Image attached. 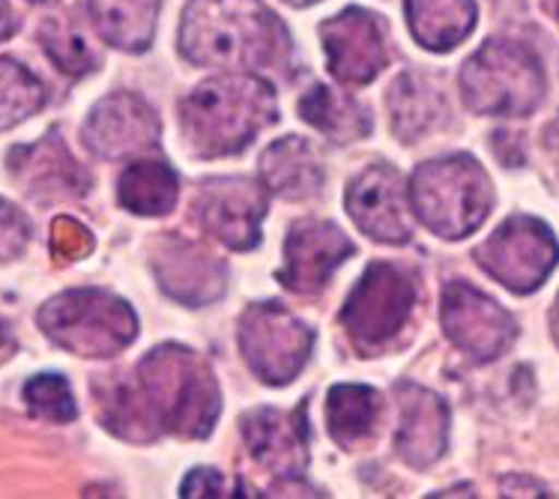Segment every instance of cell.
<instances>
[{
	"label": "cell",
	"mask_w": 559,
	"mask_h": 499,
	"mask_svg": "<svg viewBox=\"0 0 559 499\" xmlns=\"http://www.w3.org/2000/svg\"><path fill=\"white\" fill-rule=\"evenodd\" d=\"M261 182L266 192L278 198H311L323 189V165L309 141L297 135L278 138L273 147L263 153Z\"/></svg>",
	"instance_id": "cell-20"
},
{
	"label": "cell",
	"mask_w": 559,
	"mask_h": 499,
	"mask_svg": "<svg viewBox=\"0 0 559 499\" xmlns=\"http://www.w3.org/2000/svg\"><path fill=\"white\" fill-rule=\"evenodd\" d=\"M162 0H87L91 19L108 46L147 51L156 36Z\"/></svg>",
	"instance_id": "cell-23"
},
{
	"label": "cell",
	"mask_w": 559,
	"mask_h": 499,
	"mask_svg": "<svg viewBox=\"0 0 559 499\" xmlns=\"http://www.w3.org/2000/svg\"><path fill=\"white\" fill-rule=\"evenodd\" d=\"M287 31L261 0H189L180 51L194 67L254 72L287 57Z\"/></svg>",
	"instance_id": "cell-1"
},
{
	"label": "cell",
	"mask_w": 559,
	"mask_h": 499,
	"mask_svg": "<svg viewBox=\"0 0 559 499\" xmlns=\"http://www.w3.org/2000/svg\"><path fill=\"white\" fill-rule=\"evenodd\" d=\"M46 105V87L19 60L0 57V132L24 123Z\"/></svg>",
	"instance_id": "cell-28"
},
{
	"label": "cell",
	"mask_w": 559,
	"mask_h": 499,
	"mask_svg": "<svg viewBox=\"0 0 559 499\" xmlns=\"http://www.w3.org/2000/svg\"><path fill=\"white\" fill-rule=\"evenodd\" d=\"M290 7H311V3H318V0H287Z\"/></svg>",
	"instance_id": "cell-37"
},
{
	"label": "cell",
	"mask_w": 559,
	"mask_h": 499,
	"mask_svg": "<svg viewBox=\"0 0 559 499\" xmlns=\"http://www.w3.org/2000/svg\"><path fill=\"white\" fill-rule=\"evenodd\" d=\"M330 72L342 84H368L386 67L383 24L368 10L350 7L320 24Z\"/></svg>",
	"instance_id": "cell-13"
},
{
	"label": "cell",
	"mask_w": 559,
	"mask_h": 499,
	"mask_svg": "<svg viewBox=\"0 0 559 499\" xmlns=\"http://www.w3.org/2000/svg\"><path fill=\"white\" fill-rule=\"evenodd\" d=\"M135 380L159 431L186 440L213 433L222 395L210 365L198 353L180 344L156 347L141 359Z\"/></svg>",
	"instance_id": "cell-3"
},
{
	"label": "cell",
	"mask_w": 559,
	"mask_h": 499,
	"mask_svg": "<svg viewBox=\"0 0 559 499\" xmlns=\"http://www.w3.org/2000/svg\"><path fill=\"white\" fill-rule=\"evenodd\" d=\"M242 437L249 445L251 458L278 476V482H294L302 476L309 464V428H306V409L294 413L278 409H254L242 416Z\"/></svg>",
	"instance_id": "cell-17"
},
{
	"label": "cell",
	"mask_w": 559,
	"mask_h": 499,
	"mask_svg": "<svg viewBox=\"0 0 559 499\" xmlns=\"http://www.w3.org/2000/svg\"><path fill=\"white\" fill-rule=\"evenodd\" d=\"M275 120V91L251 72H230L204 81L180 103L186 147L201 159L242 153L258 132Z\"/></svg>",
	"instance_id": "cell-2"
},
{
	"label": "cell",
	"mask_w": 559,
	"mask_h": 499,
	"mask_svg": "<svg viewBox=\"0 0 559 499\" xmlns=\"http://www.w3.org/2000/svg\"><path fill=\"white\" fill-rule=\"evenodd\" d=\"M461 91L476 114L526 117L545 96V72L524 43L488 39L461 69Z\"/></svg>",
	"instance_id": "cell-5"
},
{
	"label": "cell",
	"mask_w": 559,
	"mask_h": 499,
	"mask_svg": "<svg viewBox=\"0 0 559 499\" xmlns=\"http://www.w3.org/2000/svg\"><path fill=\"white\" fill-rule=\"evenodd\" d=\"M440 318L449 341L476 363H493L518 335L512 314L467 282L445 284Z\"/></svg>",
	"instance_id": "cell-10"
},
{
	"label": "cell",
	"mask_w": 559,
	"mask_h": 499,
	"mask_svg": "<svg viewBox=\"0 0 559 499\" xmlns=\"http://www.w3.org/2000/svg\"><path fill=\"white\" fill-rule=\"evenodd\" d=\"M15 27H19V22H15V12H12L10 0H0V43L10 39L15 34Z\"/></svg>",
	"instance_id": "cell-34"
},
{
	"label": "cell",
	"mask_w": 559,
	"mask_h": 499,
	"mask_svg": "<svg viewBox=\"0 0 559 499\" xmlns=\"http://www.w3.org/2000/svg\"><path fill=\"white\" fill-rule=\"evenodd\" d=\"M395 401H399L395 449L401 458L419 470L440 461L449 443V407L443 404V397L416 383H399Z\"/></svg>",
	"instance_id": "cell-19"
},
{
	"label": "cell",
	"mask_w": 559,
	"mask_h": 499,
	"mask_svg": "<svg viewBox=\"0 0 559 499\" xmlns=\"http://www.w3.org/2000/svg\"><path fill=\"white\" fill-rule=\"evenodd\" d=\"M180 198V180L162 159H138L120 177V204L135 216H165Z\"/></svg>",
	"instance_id": "cell-26"
},
{
	"label": "cell",
	"mask_w": 559,
	"mask_h": 499,
	"mask_svg": "<svg viewBox=\"0 0 559 499\" xmlns=\"http://www.w3.org/2000/svg\"><path fill=\"white\" fill-rule=\"evenodd\" d=\"M299 117L335 144H350L371 132V117L366 108L347 93L326 84H311L309 93L299 99Z\"/></svg>",
	"instance_id": "cell-25"
},
{
	"label": "cell",
	"mask_w": 559,
	"mask_h": 499,
	"mask_svg": "<svg viewBox=\"0 0 559 499\" xmlns=\"http://www.w3.org/2000/svg\"><path fill=\"white\" fill-rule=\"evenodd\" d=\"M93 251V234L75 218H58L51 225V254L58 263H75Z\"/></svg>",
	"instance_id": "cell-31"
},
{
	"label": "cell",
	"mask_w": 559,
	"mask_h": 499,
	"mask_svg": "<svg viewBox=\"0 0 559 499\" xmlns=\"http://www.w3.org/2000/svg\"><path fill=\"white\" fill-rule=\"evenodd\" d=\"M407 22L428 51H452L476 27L473 0H407Z\"/></svg>",
	"instance_id": "cell-24"
},
{
	"label": "cell",
	"mask_w": 559,
	"mask_h": 499,
	"mask_svg": "<svg viewBox=\"0 0 559 499\" xmlns=\"http://www.w3.org/2000/svg\"><path fill=\"white\" fill-rule=\"evenodd\" d=\"M389 114L395 138L416 141L445 117V96L431 79L419 72H404L389 87Z\"/></svg>",
	"instance_id": "cell-21"
},
{
	"label": "cell",
	"mask_w": 559,
	"mask_h": 499,
	"mask_svg": "<svg viewBox=\"0 0 559 499\" xmlns=\"http://www.w3.org/2000/svg\"><path fill=\"white\" fill-rule=\"evenodd\" d=\"M554 318H557V330H559V299H557V314H554Z\"/></svg>",
	"instance_id": "cell-39"
},
{
	"label": "cell",
	"mask_w": 559,
	"mask_h": 499,
	"mask_svg": "<svg viewBox=\"0 0 559 499\" xmlns=\"http://www.w3.org/2000/svg\"><path fill=\"white\" fill-rule=\"evenodd\" d=\"M476 261L512 294H533L548 282L559 261V246L538 218L514 216L476 249Z\"/></svg>",
	"instance_id": "cell-9"
},
{
	"label": "cell",
	"mask_w": 559,
	"mask_h": 499,
	"mask_svg": "<svg viewBox=\"0 0 559 499\" xmlns=\"http://www.w3.org/2000/svg\"><path fill=\"white\" fill-rule=\"evenodd\" d=\"M347 213L377 242L399 246L411 239L407 186L392 165H371L347 186Z\"/></svg>",
	"instance_id": "cell-15"
},
{
	"label": "cell",
	"mask_w": 559,
	"mask_h": 499,
	"mask_svg": "<svg viewBox=\"0 0 559 499\" xmlns=\"http://www.w3.org/2000/svg\"><path fill=\"white\" fill-rule=\"evenodd\" d=\"M183 497H240V488L222 476L218 470L198 466L183 478Z\"/></svg>",
	"instance_id": "cell-33"
},
{
	"label": "cell",
	"mask_w": 559,
	"mask_h": 499,
	"mask_svg": "<svg viewBox=\"0 0 559 499\" xmlns=\"http://www.w3.org/2000/svg\"><path fill=\"white\" fill-rule=\"evenodd\" d=\"M96 407H99V419L105 428L123 440L150 443L162 433L135 377H108L103 383H96Z\"/></svg>",
	"instance_id": "cell-22"
},
{
	"label": "cell",
	"mask_w": 559,
	"mask_h": 499,
	"mask_svg": "<svg viewBox=\"0 0 559 499\" xmlns=\"http://www.w3.org/2000/svg\"><path fill=\"white\" fill-rule=\"evenodd\" d=\"M150 263L162 290L189 308L216 302L228 287L225 263L192 239L162 237Z\"/></svg>",
	"instance_id": "cell-14"
},
{
	"label": "cell",
	"mask_w": 559,
	"mask_h": 499,
	"mask_svg": "<svg viewBox=\"0 0 559 499\" xmlns=\"http://www.w3.org/2000/svg\"><path fill=\"white\" fill-rule=\"evenodd\" d=\"M10 174L24 192L36 201L79 198L91 189V177L63 144L58 132H48L43 141L15 147L10 153Z\"/></svg>",
	"instance_id": "cell-18"
},
{
	"label": "cell",
	"mask_w": 559,
	"mask_h": 499,
	"mask_svg": "<svg viewBox=\"0 0 559 499\" xmlns=\"http://www.w3.org/2000/svg\"><path fill=\"white\" fill-rule=\"evenodd\" d=\"M31 3H55V0H31Z\"/></svg>",
	"instance_id": "cell-38"
},
{
	"label": "cell",
	"mask_w": 559,
	"mask_h": 499,
	"mask_svg": "<svg viewBox=\"0 0 559 499\" xmlns=\"http://www.w3.org/2000/svg\"><path fill=\"white\" fill-rule=\"evenodd\" d=\"M31 239V222L19 206L0 198V263L19 258Z\"/></svg>",
	"instance_id": "cell-32"
},
{
	"label": "cell",
	"mask_w": 559,
	"mask_h": 499,
	"mask_svg": "<svg viewBox=\"0 0 559 499\" xmlns=\"http://www.w3.org/2000/svg\"><path fill=\"white\" fill-rule=\"evenodd\" d=\"M407 201L419 222L437 237L461 239L488 218L493 189L485 168L473 156H449L416 168Z\"/></svg>",
	"instance_id": "cell-4"
},
{
	"label": "cell",
	"mask_w": 559,
	"mask_h": 499,
	"mask_svg": "<svg viewBox=\"0 0 559 499\" xmlns=\"http://www.w3.org/2000/svg\"><path fill=\"white\" fill-rule=\"evenodd\" d=\"M12 351H15V341H12L7 323L0 320V363H3V359H10Z\"/></svg>",
	"instance_id": "cell-35"
},
{
	"label": "cell",
	"mask_w": 559,
	"mask_h": 499,
	"mask_svg": "<svg viewBox=\"0 0 559 499\" xmlns=\"http://www.w3.org/2000/svg\"><path fill=\"white\" fill-rule=\"evenodd\" d=\"M159 117L135 93H111L84 123V144L96 159H132L159 147Z\"/></svg>",
	"instance_id": "cell-12"
},
{
	"label": "cell",
	"mask_w": 559,
	"mask_h": 499,
	"mask_svg": "<svg viewBox=\"0 0 559 499\" xmlns=\"http://www.w3.org/2000/svg\"><path fill=\"white\" fill-rule=\"evenodd\" d=\"M39 330L63 351L87 359H108L138 335V318L108 290H67L39 308Z\"/></svg>",
	"instance_id": "cell-6"
},
{
	"label": "cell",
	"mask_w": 559,
	"mask_h": 499,
	"mask_svg": "<svg viewBox=\"0 0 559 499\" xmlns=\"http://www.w3.org/2000/svg\"><path fill=\"white\" fill-rule=\"evenodd\" d=\"M194 213L210 237L234 251H249L261 242L266 194L254 180H206L194 192Z\"/></svg>",
	"instance_id": "cell-11"
},
{
	"label": "cell",
	"mask_w": 559,
	"mask_h": 499,
	"mask_svg": "<svg viewBox=\"0 0 559 499\" xmlns=\"http://www.w3.org/2000/svg\"><path fill=\"white\" fill-rule=\"evenodd\" d=\"M416 306V284L392 263H371L347 296L342 323L359 353H374L395 338Z\"/></svg>",
	"instance_id": "cell-7"
},
{
	"label": "cell",
	"mask_w": 559,
	"mask_h": 499,
	"mask_svg": "<svg viewBox=\"0 0 559 499\" xmlns=\"http://www.w3.org/2000/svg\"><path fill=\"white\" fill-rule=\"evenodd\" d=\"M350 254H354V242L338 225L299 222L287 234L285 266L278 278L294 294H318Z\"/></svg>",
	"instance_id": "cell-16"
},
{
	"label": "cell",
	"mask_w": 559,
	"mask_h": 499,
	"mask_svg": "<svg viewBox=\"0 0 559 499\" xmlns=\"http://www.w3.org/2000/svg\"><path fill=\"white\" fill-rule=\"evenodd\" d=\"M39 43L46 48V55L51 57V63L67 72L72 79H81L96 69V55L87 46V39L81 36V31L69 19H46L39 27Z\"/></svg>",
	"instance_id": "cell-29"
},
{
	"label": "cell",
	"mask_w": 559,
	"mask_h": 499,
	"mask_svg": "<svg viewBox=\"0 0 559 499\" xmlns=\"http://www.w3.org/2000/svg\"><path fill=\"white\" fill-rule=\"evenodd\" d=\"M24 401L34 416L46 421H58V425H67L79 416V407H75V397H72V389L60 375H39L34 380H27L24 387Z\"/></svg>",
	"instance_id": "cell-30"
},
{
	"label": "cell",
	"mask_w": 559,
	"mask_h": 499,
	"mask_svg": "<svg viewBox=\"0 0 559 499\" xmlns=\"http://www.w3.org/2000/svg\"><path fill=\"white\" fill-rule=\"evenodd\" d=\"M380 416V395L368 387H335L326 397V425L332 440L344 449L359 445L374 433Z\"/></svg>",
	"instance_id": "cell-27"
},
{
	"label": "cell",
	"mask_w": 559,
	"mask_h": 499,
	"mask_svg": "<svg viewBox=\"0 0 559 499\" xmlns=\"http://www.w3.org/2000/svg\"><path fill=\"white\" fill-rule=\"evenodd\" d=\"M545 3H548V12L554 15V19H557V24H559V0H545Z\"/></svg>",
	"instance_id": "cell-36"
},
{
	"label": "cell",
	"mask_w": 559,
	"mask_h": 499,
	"mask_svg": "<svg viewBox=\"0 0 559 499\" xmlns=\"http://www.w3.org/2000/svg\"><path fill=\"white\" fill-rule=\"evenodd\" d=\"M314 335L278 302H254L240 320V351L254 375L270 387H287L306 368Z\"/></svg>",
	"instance_id": "cell-8"
}]
</instances>
